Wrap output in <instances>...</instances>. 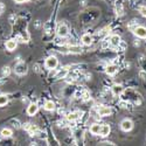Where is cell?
Wrapping results in <instances>:
<instances>
[{
    "label": "cell",
    "mask_w": 146,
    "mask_h": 146,
    "mask_svg": "<svg viewBox=\"0 0 146 146\" xmlns=\"http://www.w3.org/2000/svg\"><path fill=\"white\" fill-rule=\"evenodd\" d=\"M57 64H58V61H57V57L56 56H49V57L46 60V67L48 69H50V70L55 69L57 67Z\"/></svg>",
    "instance_id": "cell-1"
},
{
    "label": "cell",
    "mask_w": 146,
    "mask_h": 146,
    "mask_svg": "<svg viewBox=\"0 0 146 146\" xmlns=\"http://www.w3.org/2000/svg\"><path fill=\"white\" fill-rule=\"evenodd\" d=\"M15 72L18 75H25L27 72V64L25 62H19L15 66Z\"/></svg>",
    "instance_id": "cell-2"
},
{
    "label": "cell",
    "mask_w": 146,
    "mask_h": 146,
    "mask_svg": "<svg viewBox=\"0 0 146 146\" xmlns=\"http://www.w3.org/2000/svg\"><path fill=\"white\" fill-rule=\"evenodd\" d=\"M120 127H121V130H123V131L129 132V131L132 130V127H133V123H132L130 119H124V120L120 123Z\"/></svg>",
    "instance_id": "cell-3"
},
{
    "label": "cell",
    "mask_w": 146,
    "mask_h": 146,
    "mask_svg": "<svg viewBox=\"0 0 146 146\" xmlns=\"http://www.w3.org/2000/svg\"><path fill=\"white\" fill-rule=\"evenodd\" d=\"M68 32H69V28H68L67 25H64V23H62V25H60L57 27V35L61 36V38H64V36H67Z\"/></svg>",
    "instance_id": "cell-4"
},
{
    "label": "cell",
    "mask_w": 146,
    "mask_h": 146,
    "mask_svg": "<svg viewBox=\"0 0 146 146\" xmlns=\"http://www.w3.org/2000/svg\"><path fill=\"white\" fill-rule=\"evenodd\" d=\"M135 34L140 39H146V27L144 26H138L135 29Z\"/></svg>",
    "instance_id": "cell-5"
},
{
    "label": "cell",
    "mask_w": 146,
    "mask_h": 146,
    "mask_svg": "<svg viewBox=\"0 0 146 146\" xmlns=\"http://www.w3.org/2000/svg\"><path fill=\"white\" fill-rule=\"evenodd\" d=\"M111 90H112V94H113V95L118 96V95H121V94H123V91H124V88L121 87L120 84H115V86L111 88Z\"/></svg>",
    "instance_id": "cell-6"
},
{
    "label": "cell",
    "mask_w": 146,
    "mask_h": 146,
    "mask_svg": "<svg viewBox=\"0 0 146 146\" xmlns=\"http://www.w3.org/2000/svg\"><path fill=\"white\" fill-rule=\"evenodd\" d=\"M111 113V109L109 106H102L98 109V115L100 116H109Z\"/></svg>",
    "instance_id": "cell-7"
},
{
    "label": "cell",
    "mask_w": 146,
    "mask_h": 146,
    "mask_svg": "<svg viewBox=\"0 0 146 146\" xmlns=\"http://www.w3.org/2000/svg\"><path fill=\"white\" fill-rule=\"evenodd\" d=\"M82 42H83V44H86V46H90L92 43V36L90 34H84L82 36Z\"/></svg>",
    "instance_id": "cell-8"
},
{
    "label": "cell",
    "mask_w": 146,
    "mask_h": 146,
    "mask_svg": "<svg viewBox=\"0 0 146 146\" xmlns=\"http://www.w3.org/2000/svg\"><path fill=\"white\" fill-rule=\"evenodd\" d=\"M110 131H111V129H110V126H109V125H102L101 126V131H100V135L102 137H106V136H109Z\"/></svg>",
    "instance_id": "cell-9"
},
{
    "label": "cell",
    "mask_w": 146,
    "mask_h": 146,
    "mask_svg": "<svg viewBox=\"0 0 146 146\" xmlns=\"http://www.w3.org/2000/svg\"><path fill=\"white\" fill-rule=\"evenodd\" d=\"M38 110H39V106L38 105H36V104H31L28 106V109H27V113L29 116H34L36 112H38Z\"/></svg>",
    "instance_id": "cell-10"
},
{
    "label": "cell",
    "mask_w": 146,
    "mask_h": 146,
    "mask_svg": "<svg viewBox=\"0 0 146 146\" xmlns=\"http://www.w3.org/2000/svg\"><path fill=\"white\" fill-rule=\"evenodd\" d=\"M6 48H7V50H9V52L14 50L17 48V41L15 40H8L6 42Z\"/></svg>",
    "instance_id": "cell-11"
},
{
    "label": "cell",
    "mask_w": 146,
    "mask_h": 146,
    "mask_svg": "<svg viewBox=\"0 0 146 146\" xmlns=\"http://www.w3.org/2000/svg\"><path fill=\"white\" fill-rule=\"evenodd\" d=\"M117 72V67L113 66V64H109L106 67V74L108 75H115Z\"/></svg>",
    "instance_id": "cell-12"
},
{
    "label": "cell",
    "mask_w": 146,
    "mask_h": 146,
    "mask_svg": "<svg viewBox=\"0 0 146 146\" xmlns=\"http://www.w3.org/2000/svg\"><path fill=\"white\" fill-rule=\"evenodd\" d=\"M44 109H46L47 111H53L54 109H55L54 102H53V101H47V102L44 103Z\"/></svg>",
    "instance_id": "cell-13"
},
{
    "label": "cell",
    "mask_w": 146,
    "mask_h": 146,
    "mask_svg": "<svg viewBox=\"0 0 146 146\" xmlns=\"http://www.w3.org/2000/svg\"><path fill=\"white\" fill-rule=\"evenodd\" d=\"M100 131H101V125H98V124H94V125H91V127H90V132L92 133V135H100Z\"/></svg>",
    "instance_id": "cell-14"
},
{
    "label": "cell",
    "mask_w": 146,
    "mask_h": 146,
    "mask_svg": "<svg viewBox=\"0 0 146 146\" xmlns=\"http://www.w3.org/2000/svg\"><path fill=\"white\" fill-rule=\"evenodd\" d=\"M67 74H68V68H63L56 74V78H64Z\"/></svg>",
    "instance_id": "cell-15"
},
{
    "label": "cell",
    "mask_w": 146,
    "mask_h": 146,
    "mask_svg": "<svg viewBox=\"0 0 146 146\" xmlns=\"http://www.w3.org/2000/svg\"><path fill=\"white\" fill-rule=\"evenodd\" d=\"M110 43L112 46H118L120 43V38H119L118 35H112L111 39H110Z\"/></svg>",
    "instance_id": "cell-16"
},
{
    "label": "cell",
    "mask_w": 146,
    "mask_h": 146,
    "mask_svg": "<svg viewBox=\"0 0 146 146\" xmlns=\"http://www.w3.org/2000/svg\"><path fill=\"white\" fill-rule=\"evenodd\" d=\"M78 113L77 112H71V113H69L68 116H67V119L69 120V121H74V120H76V119H78Z\"/></svg>",
    "instance_id": "cell-17"
},
{
    "label": "cell",
    "mask_w": 146,
    "mask_h": 146,
    "mask_svg": "<svg viewBox=\"0 0 146 146\" xmlns=\"http://www.w3.org/2000/svg\"><path fill=\"white\" fill-rule=\"evenodd\" d=\"M8 102V98H7V96L5 95H0V106H3V105H6Z\"/></svg>",
    "instance_id": "cell-18"
},
{
    "label": "cell",
    "mask_w": 146,
    "mask_h": 146,
    "mask_svg": "<svg viewBox=\"0 0 146 146\" xmlns=\"http://www.w3.org/2000/svg\"><path fill=\"white\" fill-rule=\"evenodd\" d=\"M1 136H3V137H11V136H12V130H9V129H4V130L1 131Z\"/></svg>",
    "instance_id": "cell-19"
},
{
    "label": "cell",
    "mask_w": 146,
    "mask_h": 146,
    "mask_svg": "<svg viewBox=\"0 0 146 146\" xmlns=\"http://www.w3.org/2000/svg\"><path fill=\"white\" fill-rule=\"evenodd\" d=\"M140 13L146 18V7H140Z\"/></svg>",
    "instance_id": "cell-20"
},
{
    "label": "cell",
    "mask_w": 146,
    "mask_h": 146,
    "mask_svg": "<svg viewBox=\"0 0 146 146\" xmlns=\"http://www.w3.org/2000/svg\"><path fill=\"white\" fill-rule=\"evenodd\" d=\"M9 68L8 67H6V68H4V74H8V72H9V70H8Z\"/></svg>",
    "instance_id": "cell-21"
},
{
    "label": "cell",
    "mask_w": 146,
    "mask_h": 146,
    "mask_svg": "<svg viewBox=\"0 0 146 146\" xmlns=\"http://www.w3.org/2000/svg\"><path fill=\"white\" fill-rule=\"evenodd\" d=\"M15 3H18V4H22V3H25L26 0H14Z\"/></svg>",
    "instance_id": "cell-22"
},
{
    "label": "cell",
    "mask_w": 146,
    "mask_h": 146,
    "mask_svg": "<svg viewBox=\"0 0 146 146\" xmlns=\"http://www.w3.org/2000/svg\"><path fill=\"white\" fill-rule=\"evenodd\" d=\"M0 11H1V5H0Z\"/></svg>",
    "instance_id": "cell-23"
}]
</instances>
